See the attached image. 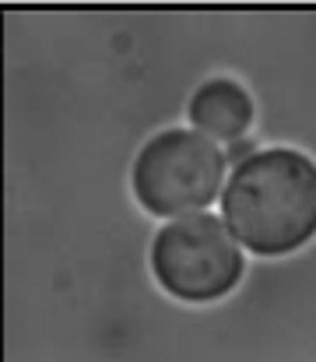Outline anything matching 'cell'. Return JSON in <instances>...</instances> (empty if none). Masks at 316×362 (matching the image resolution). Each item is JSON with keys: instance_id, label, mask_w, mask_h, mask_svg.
I'll use <instances>...</instances> for the list:
<instances>
[{"instance_id": "cell-4", "label": "cell", "mask_w": 316, "mask_h": 362, "mask_svg": "<svg viewBox=\"0 0 316 362\" xmlns=\"http://www.w3.org/2000/svg\"><path fill=\"white\" fill-rule=\"evenodd\" d=\"M187 117L208 141H235L253 123V99L235 78H211L190 95Z\"/></svg>"}, {"instance_id": "cell-1", "label": "cell", "mask_w": 316, "mask_h": 362, "mask_svg": "<svg viewBox=\"0 0 316 362\" xmlns=\"http://www.w3.org/2000/svg\"><path fill=\"white\" fill-rule=\"evenodd\" d=\"M221 226L257 257H285L316 236V158L260 148L239 158L221 190Z\"/></svg>"}, {"instance_id": "cell-2", "label": "cell", "mask_w": 316, "mask_h": 362, "mask_svg": "<svg viewBox=\"0 0 316 362\" xmlns=\"http://www.w3.org/2000/svg\"><path fill=\"white\" fill-rule=\"evenodd\" d=\"M225 180V151L187 127H169L148 137L134 158L130 187L148 215H197L218 197Z\"/></svg>"}, {"instance_id": "cell-3", "label": "cell", "mask_w": 316, "mask_h": 362, "mask_svg": "<svg viewBox=\"0 0 316 362\" xmlns=\"http://www.w3.org/2000/svg\"><path fill=\"white\" fill-rule=\"evenodd\" d=\"M246 271L239 243L218 222V215L197 211L165 222L151 240V274L180 303L225 299Z\"/></svg>"}]
</instances>
